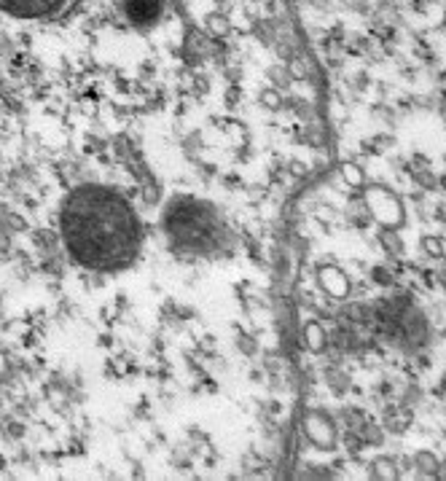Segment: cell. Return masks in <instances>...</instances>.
I'll list each match as a JSON object with an SVG mask.
<instances>
[{
  "label": "cell",
  "instance_id": "obj_1",
  "mask_svg": "<svg viewBox=\"0 0 446 481\" xmlns=\"http://www.w3.org/2000/svg\"><path fill=\"white\" fill-rule=\"evenodd\" d=\"M59 231L70 258L102 274L132 267L143 245L135 207L108 186L73 188L62 202Z\"/></svg>",
  "mask_w": 446,
  "mask_h": 481
},
{
  "label": "cell",
  "instance_id": "obj_2",
  "mask_svg": "<svg viewBox=\"0 0 446 481\" xmlns=\"http://www.w3.org/2000/svg\"><path fill=\"white\" fill-rule=\"evenodd\" d=\"M164 234L180 255H216L229 242V228L216 207L194 197H177L167 204Z\"/></svg>",
  "mask_w": 446,
  "mask_h": 481
},
{
  "label": "cell",
  "instance_id": "obj_3",
  "mask_svg": "<svg viewBox=\"0 0 446 481\" xmlns=\"http://www.w3.org/2000/svg\"><path fill=\"white\" fill-rule=\"evenodd\" d=\"M365 204L371 215L377 218L385 228H404L406 226V210L401 197L390 191L387 186H368L365 188Z\"/></svg>",
  "mask_w": 446,
  "mask_h": 481
},
{
  "label": "cell",
  "instance_id": "obj_4",
  "mask_svg": "<svg viewBox=\"0 0 446 481\" xmlns=\"http://www.w3.org/2000/svg\"><path fill=\"white\" fill-rule=\"evenodd\" d=\"M65 6V0H0V11L11 19H49Z\"/></svg>",
  "mask_w": 446,
  "mask_h": 481
},
{
  "label": "cell",
  "instance_id": "obj_5",
  "mask_svg": "<svg viewBox=\"0 0 446 481\" xmlns=\"http://www.w3.org/2000/svg\"><path fill=\"white\" fill-rule=\"evenodd\" d=\"M304 433H307V439H310L317 449H336V425H334V419L320 412V409H315L307 415L304 419Z\"/></svg>",
  "mask_w": 446,
  "mask_h": 481
},
{
  "label": "cell",
  "instance_id": "obj_6",
  "mask_svg": "<svg viewBox=\"0 0 446 481\" xmlns=\"http://www.w3.org/2000/svg\"><path fill=\"white\" fill-rule=\"evenodd\" d=\"M162 0H122L124 16L135 27H153L162 16Z\"/></svg>",
  "mask_w": 446,
  "mask_h": 481
},
{
  "label": "cell",
  "instance_id": "obj_7",
  "mask_svg": "<svg viewBox=\"0 0 446 481\" xmlns=\"http://www.w3.org/2000/svg\"><path fill=\"white\" fill-rule=\"evenodd\" d=\"M317 282L331 299H347L350 296V280L339 267H320L317 269Z\"/></svg>",
  "mask_w": 446,
  "mask_h": 481
},
{
  "label": "cell",
  "instance_id": "obj_8",
  "mask_svg": "<svg viewBox=\"0 0 446 481\" xmlns=\"http://www.w3.org/2000/svg\"><path fill=\"white\" fill-rule=\"evenodd\" d=\"M304 344H307V349L315 352V355L325 352V347H328V334H325V328L317 320L304 323Z\"/></svg>",
  "mask_w": 446,
  "mask_h": 481
},
{
  "label": "cell",
  "instance_id": "obj_9",
  "mask_svg": "<svg viewBox=\"0 0 446 481\" xmlns=\"http://www.w3.org/2000/svg\"><path fill=\"white\" fill-rule=\"evenodd\" d=\"M414 468L419 473H425V476H435V470L441 468V463H438V457L433 455L430 449H419V452H414Z\"/></svg>",
  "mask_w": 446,
  "mask_h": 481
},
{
  "label": "cell",
  "instance_id": "obj_10",
  "mask_svg": "<svg viewBox=\"0 0 446 481\" xmlns=\"http://www.w3.org/2000/svg\"><path fill=\"white\" fill-rule=\"evenodd\" d=\"M371 476L379 481H390L398 476V470H395V460L392 457H377L374 463H371Z\"/></svg>",
  "mask_w": 446,
  "mask_h": 481
},
{
  "label": "cell",
  "instance_id": "obj_11",
  "mask_svg": "<svg viewBox=\"0 0 446 481\" xmlns=\"http://www.w3.org/2000/svg\"><path fill=\"white\" fill-rule=\"evenodd\" d=\"M341 178L347 180V186H352V188H363L365 186V173L358 167V164H344L341 167Z\"/></svg>",
  "mask_w": 446,
  "mask_h": 481
},
{
  "label": "cell",
  "instance_id": "obj_12",
  "mask_svg": "<svg viewBox=\"0 0 446 481\" xmlns=\"http://www.w3.org/2000/svg\"><path fill=\"white\" fill-rule=\"evenodd\" d=\"M422 253L430 255V258H444V237H433V234H428V237H422Z\"/></svg>",
  "mask_w": 446,
  "mask_h": 481
},
{
  "label": "cell",
  "instance_id": "obj_13",
  "mask_svg": "<svg viewBox=\"0 0 446 481\" xmlns=\"http://www.w3.org/2000/svg\"><path fill=\"white\" fill-rule=\"evenodd\" d=\"M207 30H210L216 38H223V35L229 33V19L221 16V13H213V16L207 19Z\"/></svg>",
  "mask_w": 446,
  "mask_h": 481
},
{
  "label": "cell",
  "instance_id": "obj_14",
  "mask_svg": "<svg viewBox=\"0 0 446 481\" xmlns=\"http://www.w3.org/2000/svg\"><path fill=\"white\" fill-rule=\"evenodd\" d=\"M382 242H385V248L387 250H392V253H404V245H401V240H398V234H395V228H385L382 231Z\"/></svg>",
  "mask_w": 446,
  "mask_h": 481
},
{
  "label": "cell",
  "instance_id": "obj_15",
  "mask_svg": "<svg viewBox=\"0 0 446 481\" xmlns=\"http://www.w3.org/2000/svg\"><path fill=\"white\" fill-rule=\"evenodd\" d=\"M261 103L269 108V110H277V108L283 105V97H280L277 89H264V92H261Z\"/></svg>",
  "mask_w": 446,
  "mask_h": 481
},
{
  "label": "cell",
  "instance_id": "obj_16",
  "mask_svg": "<svg viewBox=\"0 0 446 481\" xmlns=\"http://www.w3.org/2000/svg\"><path fill=\"white\" fill-rule=\"evenodd\" d=\"M288 73H291V79H304V76H307V65H304L298 57H293L291 65H288Z\"/></svg>",
  "mask_w": 446,
  "mask_h": 481
},
{
  "label": "cell",
  "instance_id": "obj_17",
  "mask_svg": "<svg viewBox=\"0 0 446 481\" xmlns=\"http://www.w3.org/2000/svg\"><path fill=\"white\" fill-rule=\"evenodd\" d=\"M363 439L368 444H382V430L377 428V425H368V422H365V430H363Z\"/></svg>",
  "mask_w": 446,
  "mask_h": 481
},
{
  "label": "cell",
  "instance_id": "obj_18",
  "mask_svg": "<svg viewBox=\"0 0 446 481\" xmlns=\"http://www.w3.org/2000/svg\"><path fill=\"white\" fill-rule=\"evenodd\" d=\"M269 76H271V79H277L274 83H283V86H288V83H291V73H288V70H280V67H274Z\"/></svg>",
  "mask_w": 446,
  "mask_h": 481
},
{
  "label": "cell",
  "instance_id": "obj_19",
  "mask_svg": "<svg viewBox=\"0 0 446 481\" xmlns=\"http://www.w3.org/2000/svg\"><path fill=\"white\" fill-rule=\"evenodd\" d=\"M374 280L382 282V285H390V282H392V274L387 272V269L377 267V269H374Z\"/></svg>",
  "mask_w": 446,
  "mask_h": 481
},
{
  "label": "cell",
  "instance_id": "obj_20",
  "mask_svg": "<svg viewBox=\"0 0 446 481\" xmlns=\"http://www.w3.org/2000/svg\"><path fill=\"white\" fill-rule=\"evenodd\" d=\"M414 180L422 183V186H433V183H435V178H433V175H425V173H417L414 175Z\"/></svg>",
  "mask_w": 446,
  "mask_h": 481
},
{
  "label": "cell",
  "instance_id": "obj_21",
  "mask_svg": "<svg viewBox=\"0 0 446 481\" xmlns=\"http://www.w3.org/2000/svg\"><path fill=\"white\" fill-rule=\"evenodd\" d=\"M441 280H444V285H446V272H444V274H441Z\"/></svg>",
  "mask_w": 446,
  "mask_h": 481
}]
</instances>
